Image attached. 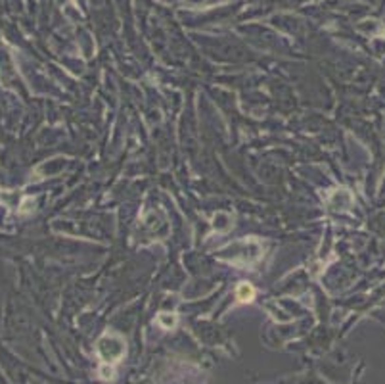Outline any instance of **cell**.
Wrapping results in <instances>:
<instances>
[{
    "label": "cell",
    "instance_id": "cell-1",
    "mask_svg": "<svg viewBox=\"0 0 385 384\" xmlns=\"http://www.w3.org/2000/svg\"><path fill=\"white\" fill-rule=\"evenodd\" d=\"M119 336H104L102 340L98 342V353H100V357L104 359V363L106 365H110V363H117L123 355H125V342L123 344H119L117 348H113V346L117 344Z\"/></svg>",
    "mask_w": 385,
    "mask_h": 384
},
{
    "label": "cell",
    "instance_id": "cell-2",
    "mask_svg": "<svg viewBox=\"0 0 385 384\" xmlns=\"http://www.w3.org/2000/svg\"><path fill=\"white\" fill-rule=\"evenodd\" d=\"M236 296L240 302H251L253 298H255V288L249 282H242L236 290Z\"/></svg>",
    "mask_w": 385,
    "mask_h": 384
},
{
    "label": "cell",
    "instance_id": "cell-3",
    "mask_svg": "<svg viewBox=\"0 0 385 384\" xmlns=\"http://www.w3.org/2000/svg\"><path fill=\"white\" fill-rule=\"evenodd\" d=\"M174 321H176L174 317H171V319H165V315H159V323H161V325H163L165 328H171V327H173Z\"/></svg>",
    "mask_w": 385,
    "mask_h": 384
},
{
    "label": "cell",
    "instance_id": "cell-4",
    "mask_svg": "<svg viewBox=\"0 0 385 384\" xmlns=\"http://www.w3.org/2000/svg\"><path fill=\"white\" fill-rule=\"evenodd\" d=\"M100 375H102V378L108 380V378H113V371L108 369V367H102V369H100Z\"/></svg>",
    "mask_w": 385,
    "mask_h": 384
}]
</instances>
